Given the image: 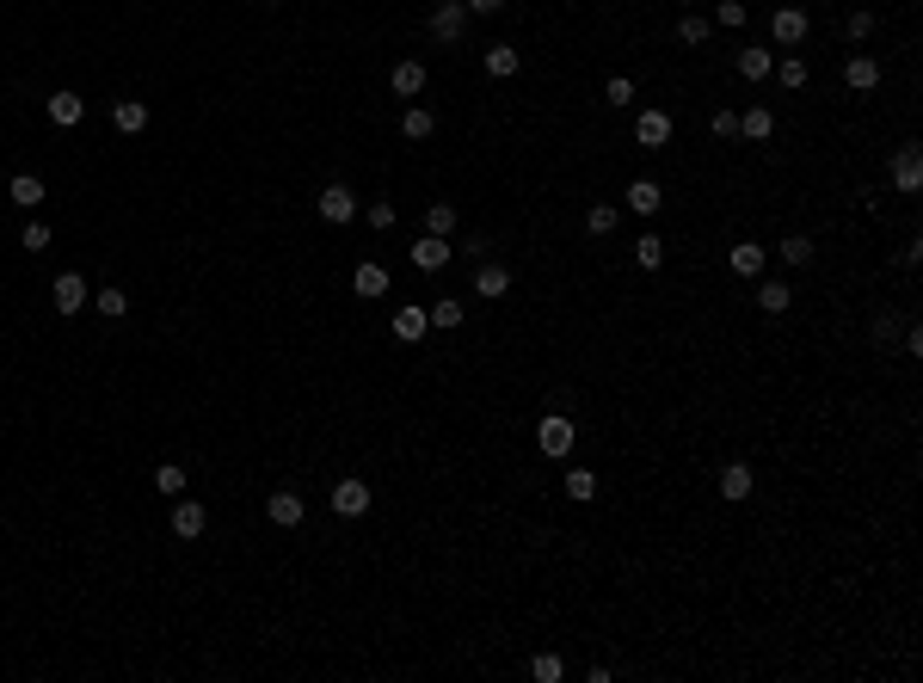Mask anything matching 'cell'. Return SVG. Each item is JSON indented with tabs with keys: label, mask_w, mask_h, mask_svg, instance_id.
<instances>
[{
	"label": "cell",
	"mask_w": 923,
	"mask_h": 683,
	"mask_svg": "<svg viewBox=\"0 0 923 683\" xmlns=\"http://www.w3.org/2000/svg\"><path fill=\"white\" fill-rule=\"evenodd\" d=\"M536 444H542L548 462H560V456L573 449V419H567V412H542V425H536Z\"/></svg>",
	"instance_id": "6da1fadb"
},
{
	"label": "cell",
	"mask_w": 923,
	"mask_h": 683,
	"mask_svg": "<svg viewBox=\"0 0 923 683\" xmlns=\"http://www.w3.org/2000/svg\"><path fill=\"white\" fill-rule=\"evenodd\" d=\"M50 302H56V314H80V308L93 302V290H87V277H80V272H62V277H56V290H50Z\"/></svg>",
	"instance_id": "7a4b0ae2"
},
{
	"label": "cell",
	"mask_w": 923,
	"mask_h": 683,
	"mask_svg": "<svg viewBox=\"0 0 923 683\" xmlns=\"http://www.w3.org/2000/svg\"><path fill=\"white\" fill-rule=\"evenodd\" d=\"M314 209H320V222H351L357 216V198H351V185H327L314 198Z\"/></svg>",
	"instance_id": "3957f363"
},
{
	"label": "cell",
	"mask_w": 923,
	"mask_h": 683,
	"mask_svg": "<svg viewBox=\"0 0 923 683\" xmlns=\"http://www.w3.org/2000/svg\"><path fill=\"white\" fill-rule=\"evenodd\" d=\"M333 512H339V517H364V512H370V486H364V480H339V486H333Z\"/></svg>",
	"instance_id": "277c9868"
},
{
	"label": "cell",
	"mask_w": 923,
	"mask_h": 683,
	"mask_svg": "<svg viewBox=\"0 0 923 683\" xmlns=\"http://www.w3.org/2000/svg\"><path fill=\"white\" fill-rule=\"evenodd\" d=\"M425 333H431V314H425V308H394V339H401V345H419V339H425Z\"/></svg>",
	"instance_id": "5b68a950"
},
{
	"label": "cell",
	"mask_w": 923,
	"mask_h": 683,
	"mask_svg": "<svg viewBox=\"0 0 923 683\" xmlns=\"http://www.w3.org/2000/svg\"><path fill=\"white\" fill-rule=\"evenodd\" d=\"M431 32L444 37V43H456V37L468 32V6H462V0H444V6L431 13Z\"/></svg>",
	"instance_id": "8992f818"
},
{
	"label": "cell",
	"mask_w": 923,
	"mask_h": 683,
	"mask_svg": "<svg viewBox=\"0 0 923 683\" xmlns=\"http://www.w3.org/2000/svg\"><path fill=\"white\" fill-rule=\"evenodd\" d=\"M770 37L794 50V43L807 37V13H800V6H776V19H770Z\"/></svg>",
	"instance_id": "52a82bcc"
},
{
	"label": "cell",
	"mask_w": 923,
	"mask_h": 683,
	"mask_svg": "<svg viewBox=\"0 0 923 683\" xmlns=\"http://www.w3.org/2000/svg\"><path fill=\"white\" fill-rule=\"evenodd\" d=\"M634 142H641V148H665V142H671V117H665V111H641V117H634Z\"/></svg>",
	"instance_id": "ba28073f"
},
{
	"label": "cell",
	"mask_w": 923,
	"mask_h": 683,
	"mask_svg": "<svg viewBox=\"0 0 923 683\" xmlns=\"http://www.w3.org/2000/svg\"><path fill=\"white\" fill-rule=\"evenodd\" d=\"M622 204L634 209V216H659V204H665V191H659L652 179H634V185L622 191Z\"/></svg>",
	"instance_id": "9c48e42d"
},
{
	"label": "cell",
	"mask_w": 923,
	"mask_h": 683,
	"mask_svg": "<svg viewBox=\"0 0 923 683\" xmlns=\"http://www.w3.org/2000/svg\"><path fill=\"white\" fill-rule=\"evenodd\" d=\"M412 265H419V272H444V265H449V240L444 235H425L419 246H412Z\"/></svg>",
	"instance_id": "30bf717a"
},
{
	"label": "cell",
	"mask_w": 923,
	"mask_h": 683,
	"mask_svg": "<svg viewBox=\"0 0 923 683\" xmlns=\"http://www.w3.org/2000/svg\"><path fill=\"white\" fill-rule=\"evenodd\" d=\"M204 523H209V512L198 499H179L172 505V536H204Z\"/></svg>",
	"instance_id": "8fae6325"
},
{
	"label": "cell",
	"mask_w": 923,
	"mask_h": 683,
	"mask_svg": "<svg viewBox=\"0 0 923 683\" xmlns=\"http://www.w3.org/2000/svg\"><path fill=\"white\" fill-rule=\"evenodd\" d=\"M892 185H899V191H918V185H923V154H918V148H899V161H892Z\"/></svg>",
	"instance_id": "7c38bea8"
},
{
	"label": "cell",
	"mask_w": 923,
	"mask_h": 683,
	"mask_svg": "<svg viewBox=\"0 0 923 683\" xmlns=\"http://www.w3.org/2000/svg\"><path fill=\"white\" fill-rule=\"evenodd\" d=\"M763 259H770V253H763V246H752V240H739V246L726 253L733 277H763Z\"/></svg>",
	"instance_id": "4fadbf2b"
},
{
	"label": "cell",
	"mask_w": 923,
	"mask_h": 683,
	"mask_svg": "<svg viewBox=\"0 0 923 683\" xmlns=\"http://www.w3.org/2000/svg\"><path fill=\"white\" fill-rule=\"evenodd\" d=\"M80 117H87L80 93H50V124H56V130H74Z\"/></svg>",
	"instance_id": "5bb4252c"
},
{
	"label": "cell",
	"mask_w": 923,
	"mask_h": 683,
	"mask_svg": "<svg viewBox=\"0 0 923 683\" xmlns=\"http://www.w3.org/2000/svg\"><path fill=\"white\" fill-rule=\"evenodd\" d=\"M720 499H733V505L752 499V468H745V462H726V468H720Z\"/></svg>",
	"instance_id": "9a60e30c"
},
{
	"label": "cell",
	"mask_w": 923,
	"mask_h": 683,
	"mask_svg": "<svg viewBox=\"0 0 923 683\" xmlns=\"http://www.w3.org/2000/svg\"><path fill=\"white\" fill-rule=\"evenodd\" d=\"M265 512H272V523L296 530V523L308 517V505H302V493H272V505H265Z\"/></svg>",
	"instance_id": "2e32d148"
},
{
	"label": "cell",
	"mask_w": 923,
	"mask_h": 683,
	"mask_svg": "<svg viewBox=\"0 0 923 683\" xmlns=\"http://www.w3.org/2000/svg\"><path fill=\"white\" fill-rule=\"evenodd\" d=\"M6 198H13L19 209H37L43 198H50V191H43V179H37V172H19V179L6 185Z\"/></svg>",
	"instance_id": "e0dca14e"
},
{
	"label": "cell",
	"mask_w": 923,
	"mask_h": 683,
	"mask_svg": "<svg viewBox=\"0 0 923 683\" xmlns=\"http://www.w3.org/2000/svg\"><path fill=\"white\" fill-rule=\"evenodd\" d=\"M517 69H523V56H517L512 43H493V50H486V74H493V80H512Z\"/></svg>",
	"instance_id": "ac0fdd59"
},
{
	"label": "cell",
	"mask_w": 923,
	"mask_h": 683,
	"mask_svg": "<svg viewBox=\"0 0 923 683\" xmlns=\"http://www.w3.org/2000/svg\"><path fill=\"white\" fill-rule=\"evenodd\" d=\"M770 130H776V111H770V105H752V111L739 117V136H752V142H770Z\"/></svg>",
	"instance_id": "d6986e66"
},
{
	"label": "cell",
	"mask_w": 923,
	"mask_h": 683,
	"mask_svg": "<svg viewBox=\"0 0 923 683\" xmlns=\"http://www.w3.org/2000/svg\"><path fill=\"white\" fill-rule=\"evenodd\" d=\"M505 290H512V272H505V265H480L475 272V296L493 302V296H505Z\"/></svg>",
	"instance_id": "ffe728a7"
},
{
	"label": "cell",
	"mask_w": 923,
	"mask_h": 683,
	"mask_svg": "<svg viewBox=\"0 0 923 683\" xmlns=\"http://www.w3.org/2000/svg\"><path fill=\"white\" fill-rule=\"evenodd\" d=\"M844 80H850L855 93H868V87H881V62H874V56H850V69H844Z\"/></svg>",
	"instance_id": "44dd1931"
},
{
	"label": "cell",
	"mask_w": 923,
	"mask_h": 683,
	"mask_svg": "<svg viewBox=\"0 0 923 683\" xmlns=\"http://www.w3.org/2000/svg\"><path fill=\"white\" fill-rule=\"evenodd\" d=\"M111 124H117L124 136H136V130H148V105H142V99H124L117 111H111Z\"/></svg>",
	"instance_id": "7402d4cb"
},
{
	"label": "cell",
	"mask_w": 923,
	"mask_h": 683,
	"mask_svg": "<svg viewBox=\"0 0 923 683\" xmlns=\"http://www.w3.org/2000/svg\"><path fill=\"white\" fill-rule=\"evenodd\" d=\"M788 302H794V296H788V283H776V277H763V283H757V308H763V314H788Z\"/></svg>",
	"instance_id": "603a6c76"
},
{
	"label": "cell",
	"mask_w": 923,
	"mask_h": 683,
	"mask_svg": "<svg viewBox=\"0 0 923 683\" xmlns=\"http://www.w3.org/2000/svg\"><path fill=\"white\" fill-rule=\"evenodd\" d=\"M351 290H357V296H388V272H382V265H357V272H351Z\"/></svg>",
	"instance_id": "cb8c5ba5"
},
{
	"label": "cell",
	"mask_w": 923,
	"mask_h": 683,
	"mask_svg": "<svg viewBox=\"0 0 923 683\" xmlns=\"http://www.w3.org/2000/svg\"><path fill=\"white\" fill-rule=\"evenodd\" d=\"M770 69H776L770 50H739V74H745V80H770Z\"/></svg>",
	"instance_id": "d4e9b609"
},
{
	"label": "cell",
	"mask_w": 923,
	"mask_h": 683,
	"mask_svg": "<svg viewBox=\"0 0 923 683\" xmlns=\"http://www.w3.org/2000/svg\"><path fill=\"white\" fill-rule=\"evenodd\" d=\"M394 93H401V99L425 93V69H419V62H394Z\"/></svg>",
	"instance_id": "484cf974"
},
{
	"label": "cell",
	"mask_w": 923,
	"mask_h": 683,
	"mask_svg": "<svg viewBox=\"0 0 923 683\" xmlns=\"http://www.w3.org/2000/svg\"><path fill=\"white\" fill-rule=\"evenodd\" d=\"M431 130H438V117H431V111H419V105H412L407 117H401V136H407V142H425Z\"/></svg>",
	"instance_id": "4316f807"
},
{
	"label": "cell",
	"mask_w": 923,
	"mask_h": 683,
	"mask_svg": "<svg viewBox=\"0 0 923 683\" xmlns=\"http://www.w3.org/2000/svg\"><path fill=\"white\" fill-rule=\"evenodd\" d=\"M634 265H641V272H659V265H665V240H659V235H641V246H634Z\"/></svg>",
	"instance_id": "83f0119b"
},
{
	"label": "cell",
	"mask_w": 923,
	"mask_h": 683,
	"mask_svg": "<svg viewBox=\"0 0 923 683\" xmlns=\"http://www.w3.org/2000/svg\"><path fill=\"white\" fill-rule=\"evenodd\" d=\"M530 678H536V683H560V678H567L560 652H536V659H530Z\"/></svg>",
	"instance_id": "f1b7e54d"
},
{
	"label": "cell",
	"mask_w": 923,
	"mask_h": 683,
	"mask_svg": "<svg viewBox=\"0 0 923 683\" xmlns=\"http://www.w3.org/2000/svg\"><path fill=\"white\" fill-rule=\"evenodd\" d=\"M425 235H456V204H431L425 209Z\"/></svg>",
	"instance_id": "f546056e"
},
{
	"label": "cell",
	"mask_w": 923,
	"mask_h": 683,
	"mask_svg": "<svg viewBox=\"0 0 923 683\" xmlns=\"http://www.w3.org/2000/svg\"><path fill=\"white\" fill-rule=\"evenodd\" d=\"M770 74L782 80L788 93H800V87H807V62H800V56H782V62H776V69H770Z\"/></svg>",
	"instance_id": "4dcf8cb0"
},
{
	"label": "cell",
	"mask_w": 923,
	"mask_h": 683,
	"mask_svg": "<svg viewBox=\"0 0 923 683\" xmlns=\"http://www.w3.org/2000/svg\"><path fill=\"white\" fill-rule=\"evenodd\" d=\"M425 314H431V327H438V333H449V327H462V302H449V296H438V302L425 308Z\"/></svg>",
	"instance_id": "1f68e13d"
},
{
	"label": "cell",
	"mask_w": 923,
	"mask_h": 683,
	"mask_svg": "<svg viewBox=\"0 0 923 683\" xmlns=\"http://www.w3.org/2000/svg\"><path fill=\"white\" fill-rule=\"evenodd\" d=\"M708 32H715V25H708L702 13H684V19H678V37H684V43H708Z\"/></svg>",
	"instance_id": "d6a6232c"
},
{
	"label": "cell",
	"mask_w": 923,
	"mask_h": 683,
	"mask_svg": "<svg viewBox=\"0 0 923 683\" xmlns=\"http://www.w3.org/2000/svg\"><path fill=\"white\" fill-rule=\"evenodd\" d=\"M591 493H597V480H591V468H573V475H567V499H579V505H591Z\"/></svg>",
	"instance_id": "836d02e7"
},
{
	"label": "cell",
	"mask_w": 923,
	"mask_h": 683,
	"mask_svg": "<svg viewBox=\"0 0 923 683\" xmlns=\"http://www.w3.org/2000/svg\"><path fill=\"white\" fill-rule=\"evenodd\" d=\"M776 253H782L788 265H807V259H813V240H807V235H788L782 246H776Z\"/></svg>",
	"instance_id": "e575fe53"
},
{
	"label": "cell",
	"mask_w": 923,
	"mask_h": 683,
	"mask_svg": "<svg viewBox=\"0 0 923 683\" xmlns=\"http://www.w3.org/2000/svg\"><path fill=\"white\" fill-rule=\"evenodd\" d=\"M585 228H591V235H615V204H591Z\"/></svg>",
	"instance_id": "d590c367"
},
{
	"label": "cell",
	"mask_w": 923,
	"mask_h": 683,
	"mask_svg": "<svg viewBox=\"0 0 923 683\" xmlns=\"http://www.w3.org/2000/svg\"><path fill=\"white\" fill-rule=\"evenodd\" d=\"M154 493H185V468H179V462L154 468Z\"/></svg>",
	"instance_id": "8d00e7d4"
},
{
	"label": "cell",
	"mask_w": 923,
	"mask_h": 683,
	"mask_svg": "<svg viewBox=\"0 0 923 683\" xmlns=\"http://www.w3.org/2000/svg\"><path fill=\"white\" fill-rule=\"evenodd\" d=\"M715 25H733V32H739V25H745V0H720V6H715Z\"/></svg>",
	"instance_id": "74e56055"
},
{
	"label": "cell",
	"mask_w": 923,
	"mask_h": 683,
	"mask_svg": "<svg viewBox=\"0 0 923 683\" xmlns=\"http://www.w3.org/2000/svg\"><path fill=\"white\" fill-rule=\"evenodd\" d=\"M604 99H610V105H634V80H628V74H615L610 87H604Z\"/></svg>",
	"instance_id": "f35d334b"
},
{
	"label": "cell",
	"mask_w": 923,
	"mask_h": 683,
	"mask_svg": "<svg viewBox=\"0 0 923 683\" xmlns=\"http://www.w3.org/2000/svg\"><path fill=\"white\" fill-rule=\"evenodd\" d=\"M93 302H99V314H111V320H117V314H124V308H130V296H124V290H99V296H93Z\"/></svg>",
	"instance_id": "ab89813d"
},
{
	"label": "cell",
	"mask_w": 923,
	"mask_h": 683,
	"mask_svg": "<svg viewBox=\"0 0 923 683\" xmlns=\"http://www.w3.org/2000/svg\"><path fill=\"white\" fill-rule=\"evenodd\" d=\"M19 246H25V253H43V246H50V228H43V222H25Z\"/></svg>",
	"instance_id": "60d3db41"
},
{
	"label": "cell",
	"mask_w": 923,
	"mask_h": 683,
	"mask_svg": "<svg viewBox=\"0 0 923 683\" xmlns=\"http://www.w3.org/2000/svg\"><path fill=\"white\" fill-rule=\"evenodd\" d=\"M364 216H370V228H394V204H388V198H382V204H370Z\"/></svg>",
	"instance_id": "b9f144b4"
},
{
	"label": "cell",
	"mask_w": 923,
	"mask_h": 683,
	"mask_svg": "<svg viewBox=\"0 0 923 683\" xmlns=\"http://www.w3.org/2000/svg\"><path fill=\"white\" fill-rule=\"evenodd\" d=\"M715 136H739V111H715Z\"/></svg>",
	"instance_id": "7bdbcfd3"
},
{
	"label": "cell",
	"mask_w": 923,
	"mask_h": 683,
	"mask_svg": "<svg viewBox=\"0 0 923 683\" xmlns=\"http://www.w3.org/2000/svg\"><path fill=\"white\" fill-rule=\"evenodd\" d=\"M868 32H874V13H850V37H855V43H862Z\"/></svg>",
	"instance_id": "ee69618b"
},
{
	"label": "cell",
	"mask_w": 923,
	"mask_h": 683,
	"mask_svg": "<svg viewBox=\"0 0 923 683\" xmlns=\"http://www.w3.org/2000/svg\"><path fill=\"white\" fill-rule=\"evenodd\" d=\"M462 6H468V13H499L505 0H462Z\"/></svg>",
	"instance_id": "f6af8a7d"
},
{
	"label": "cell",
	"mask_w": 923,
	"mask_h": 683,
	"mask_svg": "<svg viewBox=\"0 0 923 683\" xmlns=\"http://www.w3.org/2000/svg\"><path fill=\"white\" fill-rule=\"evenodd\" d=\"M265 6H283V0H265Z\"/></svg>",
	"instance_id": "bcb514c9"
},
{
	"label": "cell",
	"mask_w": 923,
	"mask_h": 683,
	"mask_svg": "<svg viewBox=\"0 0 923 683\" xmlns=\"http://www.w3.org/2000/svg\"><path fill=\"white\" fill-rule=\"evenodd\" d=\"M684 6H696V0H684Z\"/></svg>",
	"instance_id": "7dc6e473"
}]
</instances>
